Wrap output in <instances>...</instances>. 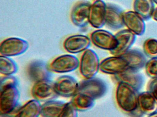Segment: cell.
Masks as SVG:
<instances>
[{
    "instance_id": "1",
    "label": "cell",
    "mask_w": 157,
    "mask_h": 117,
    "mask_svg": "<svg viewBox=\"0 0 157 117\" xmlns=\"http://www.w3.org/2000/svg\"><path fill=\"white\" fill-rule=\"evenodd\" d=\"M145 55L137 50H129L119 55L109 57L100 63V70L105 74L113 75L129 71H137L145 66Z\"/></svg>"
},
{
    "instance_id": "2",
    "label": "cell",
    "mask_w": 157,
    "mask_h": 117,
    "mask_svg": "<svg viewBox=\"0 0 157 117\" xmlns=\"http://www.w3.org/2000/svg\"><path fill=\"white\" fill-rule=\"evenodd\" d=\"M138 92L135 88L127 83H117L116 101L119 108L124 112L133 114L138 110Z\"/></svg>"
},
{
    "instance_id": "3",
    "label": "cell",
    "mask_w": 157,
    "mask_h": 117,
    "mask_svg": "<svg viewBox=\"0 0 157 117\" xmlns=\"http://www.w3.org/2000/svg\"><path fill=\"white\" fill-rule=\"evenodd\" d=\"M100 60L94 50L87 49L82 55L79 61V70L85 79L94 77L100 70Z\"/></svg>"
},
{
    "instance_id": "4",
    "label": "cell",
    "mask_w": 157,
    "mask_h": 117,
    "mask_svg": "<svg viewBox=\"0 0 157 117\" xmlns=\"http://www.w3.org/2000/svg\"><path fill=\"white\" fill-rule=\"evenodd\" d=\"M20 92L17 86H12L0 89V112L6 116L12 113L17 108Z\"/></svg>"
},
{
    "instance_id": "5",
    "label": "cell",
    "mask_w": 157,
    "mask_h": 117,
    "mask_svg": "<svg viewBox=\"0 0 157 117\" xmlns=\"http://www.w3.org/2000/svg\"><path fill=\"white\" fill-rule=\"evenodd\" d=\"M107 87L105 82L97 78L85 79L79 83L77 93L89 96L95 100L105 94Z\"/></svg>"
},
{
    "instance_id": "6",
    "label": "cell",
    "mask_w": 157,
    "mask_h": 117,
    "mask_svg": "<svg viewBox=\"0 0 157 117\" xmlns=\"http://www.w3.org/2000/svg\"><path fill=\"white\" fill-rule=\"evenodd\" d=\"M50 71L57 73H66L77 69L79 66V61L77 57L70 55L59 56L48 65Z\"/></svg>"
},
{
    "instance_id": "7",
    "label": "cell",
    "mask_w": 157,
    "mask_h": 117,
    "mask_svg": "<svg viewBox=\"0 0 157 117\" xmlns=\"http://www.w3.org/2000/svg\"><path fill=\"white\" fill-rule=\"evenodd\" d=\"M29 47V44L25 40L12 37L6 38L0 44V55L6 57L15 56L21 55Z\"/></svg>"
},
{
    "instance_id": "8",
    "label": "cell",
    "mask_w": 157,
    "mask_h": 117,
    "mask_svg": "<svg viewBox=\"0 0 157 117\" xmlns=\"http://www.w3.org/2000/svg\"><path fill=\"white\" fill-rule=\"evenodd\" d=\"M90 38L95 46L110 52L114 49L117 45L115 35L103 29H98L93 32Z\"/></svg>"
},
{
    "instance_id": "9",
    "label": "cell",
    "mask_w": 157,
    "mask_h": 117,
    "mask_svg": "<svg viewBox=\"0 0 157 117\" xmlns=\"http://www.w3.org/2000/svg\"><path fill=\"white\" fill-rule=\"evenodd\" d=\"M79 83L71 76H63L58 78L54 82V89L57 95L69 98L78 92Z\"/></svg>"
},
{
    "instance_id": "10",
    "label": "cell",
    "mask_w": 157,
    "mask_h": 117,
    "mask_svg": "<svg viewBox=\"0 0 157 117\" xmlns=\"http://www.w3.org/2000/svg\"><path fill=\"white\" fill-rule=\"evenodd\" d=\"M90 3L86 0L77 2L71 13V19L73 24L80 27H84L89 23Z\"/></svg>"
},
{
    "instance_id": "11",
    "label": "cell",
    "mask_w": 157,
    "mask_h": 117,
    "mask_svg": "<svg viewBox=\"0 0 157 117\" xmlns=\"http://www.w3.org/2000/svg\"><path fill=\"white\" fill-rule=\"evenodd\" d=\"M31 94L35 99L39 101H49L57 96L54 89V82L50 80L34 83L31 90Z\"/></svg>"
},
{
    "instance_id": "12",
    "label": "cell",
    "mask_w": 157,
    "mask_h": 117,
    "mask_svg": "<svg viewBox=\"0 0 157 117\" xmlns=\"http://www.w3.org/2000/svg\"><path fill=\"white\" fill-rule=\"evenodd\" d=\"M107 4L102 0H94L91 4L89 23L94 28H100L105 24Z\"/></svg>"
},
{
    "instance_id": "13",
    "label": "cell",
    "mask_w": 157,
    "mask_h": 117,
    "mask_svg": "<svg viewBox=\"0 0 157 117\" xmlns=\"http://www.w3.org/2000/svg\"><path fill=\"white\" fill-rule=\"evenodd\" d=\"M90 38L83 35H74L67 37L63 43L64 49L71 54H78L88 49Z\"/></svg>"
},
{
    "instance_id": "14",
    "label": "cell",
    "mask_w": 157,
    "mask_h": 117,
    "mask_svg": "<svg viewBox=\"0 0 157 117\" xmlns=\"http://www.w3.org/2000/svg\"><path fill=\"white\" fill-rule=\"evenodd\" d=\"M115 35L117 41L116 48L110 53L113 55H119L130 50L135 43L136 35L128 29H123L117 32Z\"/></svg>"
},
{
    "instance_id": "15",
    "label": "cell",
    "mask_w": 157,
    "mask_h": 117,
    "mask_svg": "<svg viewBox=\"0 0 157 117\" xmlns=\"http://www.w3.org/2000/svg\"><path fill=\"white\" fill-rule=\"evenodd\" d=\"M123 19L124 26L136 36H141L145 33V20L136 12L133 11L124 12Z\"/></svg>"
},
{
    "instance_id": "16",
    "label": "cell",
    "mask_w": 157,
    "mask_h": 117,
    "mask_svg": "<svg viewBox=\"0 0 157 117\" xmlns=\"http://www.w3.org/2000/svg\"><path fill=\"white\" fill-rule=\"evenodd\" d=\"M50 70L44 62L36 60L29 64L27 68L28 77L34 83L41 80H49Z\"/></svg>"
},
{
    "instance_id": "17",
    "label": "cell",
    "mask_w": 157,
    "mask_h": 117,
    "mask_svg": "<svg viewBox=\"0 0 157 117\" xmlns=\"http://www.w3.org/2000/svg\"><path fill=\"white\" fill-rule=\"evenodd\" d=\"M138 109L148 115L157 112V100L151 92L145 91L139 94Z\"/></svg>"
},
{
    "instance_id": "18",
    "label": "cell",
    "mask_w": 157,
    "mask_h": 117,
    "mask_svg": "<svg viewBox=\"0 0 157 117\" xmlns=\"http://www.w3.org/2000/svg\"><path fill=\"white\" fill-rule=\"evenodd\" d=\"M123 14L124 13L118 7L113 5L107 4L105 24L114 29L122 28L124 26Z\"/></svg>"
},
{
    "instance_id": "19",
    "label": "cell",
    "mask_w": 157,
    "mask_h": 117,
    "mask_svg": "<svg viewBox=\"0 0 157 117\" xmlns=\"http://www.w3.org/2000/svg\"><path fill=\"white\" fill-rule=\"evenodd\" d=\"M41 106L39 101L30 100L17 110L13 117H38L41 114Z\"/></svg>"
},
{
    "instance_id": "20",
    "label": "cell",
    "mask_w": 157,
    "mask_h": 117,
    "mask_svg": "<svg viewBox=\"0 0 157 117\" xmlns=\"http://www.w3.org/2000/svg\"><path fill=\"white\" fill-rule=\"evenodd\" d=\"M113 79L117 83L124 82L132 86L138 90L143 84L142 76L137 71H129L118 75H113Z\"/></svg>"
},
{
    "instance_id": "21",
    "label": "cell",
    "mask_w": 157,
    "mask_h": 117,
    "mask_svg": "<svg viewBox=\"0 0 157 117\" xmlns=\"http://www.w3.org/2000/svg\"><path fill=\"white\" fill-rule=\"evenodd\" d=\"M133 8L145 21L152 17L155 9L153 0H134Z\"/></svg>"
},
{
    "instance_id": "22",
    "label": "cell",
    "mask_w": 157,
    "mask_h": 117,
    "mask_svg": "<svg viewBox=\"0 0 157 117\" xmlns=\"http://www.w3.org/2000/svg\"><path fill=\"white\" fill-rule=\"evenodd\" d=\"M66 103L59 101H48L41 106L42 117H59Z\"/></svg>"
},
{
    "instance_id": "23",
    "label": "cell",
    "mask_w": 157,
    "mask_h": 117,
    "mask_svg": "<svg viewBox=\"0 0 157 117\" xmlns=\"http://www.w3.org/2000/svg\"><path fill=\"white\" fill-rule=\"evenodd\" d=\"M71 102L78 111H85L93 107L94 100L87 95L77 93L72 97Z\"/></svg>"
},
{
    "instance_id": "24",
    "label": "cell",
    "mask_w": 157,
    "mask_h": 117,
    "mask_svg": "<svg viewBox=\"0 0 157 117\" xmlns=\"http://www.w3.org/2000/svg\"><path fill=\"white\" fill-rule=\"evenodd\" d=\"M18 70L15 62L9 57L0 56V73L3 76H12Z\"/></svg>"
},
{
    "instance_id": "25",
    "label": "cell",
    "mask_w": 157,
    "mask_h": 117,
    "mask_svg": "<svg viewBox=\"0 0 157 117\" xmlns=\"http://www.w3.org/2000/svg\"><path fill=\"white\" fill-rule=\"evenodd\" d=\"M143 49L146 55L151 58H157V39L150 38L144 41Z\"/></svg>"
},
{
    "instance_id": "26",
    "label": "cell",
    "mask_w": 157,
    "mask_h": 117,
    "mask_svg": "<svg viewBox=\"0 0 157 117\" xmlns=\"http://www.w3.org/2000/svg\"><path fill=\"white\" fill-rule=\"evenodd\" d=\"M145 71L151 79H157V58H151L146 62Z\"/></svg>"
},
{
    "instance_id": "27",
    "label": "cell",
    "mask_w": 157,
    "mask_h": 117,
    "mask_svg": "<svg viewBox=\"0 0 157 117\" xmlns=\"http://www.w3.org/2000/svg\"><path fill=\"white\" fill-rule=\"evenodd\" d=\"M78 111L71 101L67 102L59 117H78Z\"/></svg>"
},
{
    "instance_id": "28",
    "label": "cell",
    "mask_w": 157,
    "mask_h": 117,
    "mask_svg": "<svg viewBox=\"0 0 157 117\" xmlns=\"http://www.w3.org/2000/svg\"><path fill=\"white\" fill-rule=\"evenodd\" d=\"M18 84V80L15 77L12 76H3L1 78L0 89L10 86H17Z\"/></svg>"
},
{
    "instance_id": "29",
    "label": "cell",
    "mask_w": 157,
    "mask_h": 117,
    "mask_svg": "<svg viewBox=\"0 0 157 117\" xmlns=\"http://www.w3.org/2000/svg\"><path fill=\"white\" fill-rule=\"evenodd\" d=\"M147 90L157 100V79H151L149 81L148 84Z\"/></svg>"
},
{
    "instance_id": "30",
    "label": "cell",
    "mask_w": 157,
    "mask_h": 117,
    "mask_svg": "<svg viewBox=\"0 0 157 117\" xmlns=\"http://www.w3.org/2000/svg\"><path fill=\"white\" fill-rule=\"evenodd\" d=\"M152 18H153V20L157 22V7L154 10L153 14H152Z\"/></svg>"
},
{
    "instance_id": "31",
    "label": "cell",
    "mask_w": 157,
    "mask_h": 117,
    "mask_svg": "<svg viewBox=\"0 0 157 117\" xmlns=\"http://www.w3.org/2000/svg\"><path fill=\"white\" fill-rule=\"evenodd\" d=\"M147 117H157V112L152 113V114H150Z\"/></svg>"
},
{
    "instance_id": "32",
    "label": "cell",
    "mask_w": 157,
    "mask_h": 117,
    "mask_svg": "<svg viewBox=\"0 0 157 117\" xmlns=\"http://www.w3.org/2000/svg\"><path fill=\"white\" fill-rule=\"evenodd\" d=\"M153 1L154 2V3L157 4V0H153Z\"/></svg>"
}]
</instances>
